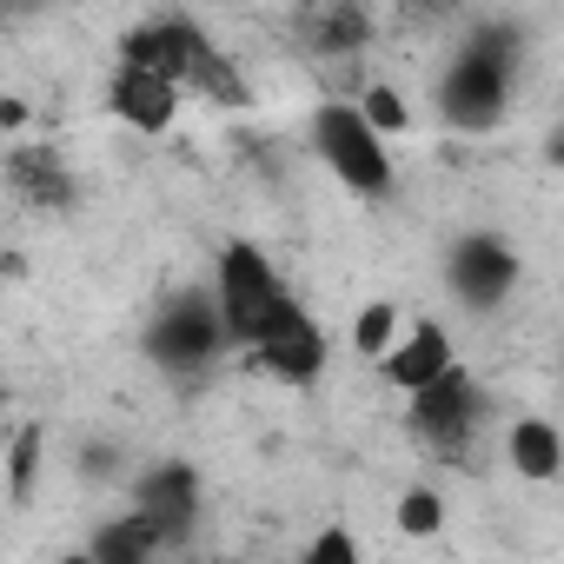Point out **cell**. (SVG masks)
<instances>
[{"instance_id": "5", "label": "cell", "mask_w": 564, "mask_h": 564, "mask_svg": "<svg viewBox=\"0 0 564 564\" xmlns=\"http://www.w3.org/2000/svg\"><path fill=\"white\" fill-rule=\"evenodd\" d=\"M140 346H147V359H153L160 372H206V366L226 352L213 293H206V286H173V293L153 306Z\"/></svg>"}, {"instance_id": "18", "label": "cell", "mask_w": 564, "mask_h": 564, "mask_svg": "<svg viewBox=\"0 0 564 564\" xmlns=\"http://www.w3.org/2000/svg\"><path fill=\"white\" fill-rule=\"evenodd\" d=\"M300 564H366V551H359V538H352L346 524H319V531L306 538Z\"/></svg>"}, {"instance_id": "22", "label": "cell", "mask_w": 564, "mask_h": 564, "mask_svg": "<svg viewBox=\"0 0 564 564\" xmlns=\"http://www.w3.org/2000/svg\"><path fill=\"white\" fill-rule=\"evenodd\" d=\"M54 564H94V557H87V551H67V557H54Z\"/></svg>"}, {"instance_id": "17", "label": "cell", "mask_w": 564, "mask_h": 564, "mask_svg": "<svg viewBox=\"0 0 564 564\" xmlns=\"http://www.w3.org/2000/svg\"><path fill=\"white\" fill-rule=\"evenodd\" d=\"M399 326H405V313H399L392 300H366V306L352 313V352L379 366V359H386V346L399 339Z\"/></svg>"}, {"instance_id": "7", "label": "cell", "mask_w": 564, "mask_h": 564, "mask_svg": "<svg viewBox=\"0 0 564 564\" xmlns=\"http://www.w3.org/2000/svg\"><path fill=\"white\" fill-rule=\"evenodd\" d=\"M127 511L153 531V544L166 551V544H180L193 524H199V471L186 465V458H160V465H147V471H133V485H127Z\"/></svg>"}, {"instance_id": "19", "label": "cell", "mask_w": 564, "mask_h": 564, "mask_svg": "<svg viewBox=\"0 0 564 564\" xmlns=\"http://www.w3.org/2000/svg\"><path fill=\"white\" fill-rule=\"evenodd\" d=\"M87 471H94V485H107V478L120 471V452H113V445H87V452H80V478H87Z\"/></svg>"}, {"instance_id": "14", "label": "cell", "mask_w": 564, "mask_h": 564, "mask_svg": "<svg viewBox=\"0 0 564 564\" xmlns=\"http://www.w3.org/2000/svg\"><path fill=\"white\" fill-rule=\"evenodd\" d=\"M300 34L319 47V54H359L372 41V14L366 8H319L300 21Z\"/></svg>"}, {"instance_id": "9", "label": "cell", "mask_w": 564, "mask_h": 564, "mask_svg": "<svg viewBox=\"0 0 564 564\" xmlns=\"http://www.w3.org/2000/svg\"><path fill=\"white\" fill-rule=\"evenodd\" d=\"M458 366V346H452V333L438 326V319H405L399 326V339L386 346V359H379V379L392 386V392H425L438 372H452Z\"/></svg>"}, {"instance_id": "8", "label": "cell", "mask_w": 564, "mask_h": 564, "mask_svg": "<svg viewBox=\"0 0 564 564\" xmlns=\"http://www.w3.org/2000/svg\"><path fill=\"white\" fill-rule=\"evenodd\" d=\"M252 366H259L265 379H279V386H319L326 366H333V339H326V326L293 300L286 313H279V319L259 333Z\"/></svg>"}, {"instance_id": "10", "label": "cell", "mask_w": 564, "mask_h": 564, "mask_svg": "<svg viewBox=\"0 0 564 564\" xmlns=\"http://www.w3.org/2000/svg\"><path fill=\"white\" fill-rule=\"evenodd\" d=\"M180 107H186V94H180L166 74L113 67V80H107V113H113L120 127H133V133H166V127L180 120Z\"/></svg>"}, {"instance_id": "21", "label": "cell", "mask_w": 564, "mask_h": 564, "mask_svg": "<svg viewBox=\"0 0 564 564\" xmlns=\"http://www.w3.org/2000/svg\"><path fill=\"white\" fill-rule=\"evenodd\" d=\"M8 432H14V425H8V386H0V445H8Z\"/></svg>"}, {"instance_id": "20", "label": "cell", "mask_w": 564, "mask_h": 564, "mask_svg": "<svg viewBox=\"0 0 564 564\" xmlns=\"http://www.w3.org/2000/svg\"><path fill=\"white\" fill-rule=\"evenodd\" d=\"M0 127H28V107L21 100H0Z\"/></svg>"}, {"instance_id": "15", "label": "cell", "mask_w": 564, "mask_h": 564, "mask_svg": "<svg viewBox=\"0 0 564 564\" xmlns=\"http://www.w3.org/2000/svg\"><path fill=\"white\" fill-rule=\"evenodd\" d=\"M352 113H359V120H366L386 147H392L399 133H412V100H405L392 80H366V87L352 94Z\"/></svg>"}, {"instance_id": "1", "label": "cell", "mask_w": 564, "mask_h": 564, "mask_svg": "<svg viewBox=\"0 0 564 564\" xmlns=\"http://www.w3.org/2000/svg\"><path fill=\"white\" fill-rule=\"evenodd\" d=\"M213 313H219V333H226V352H252L259 333L293 306L286 279H279L272 252L252 246V239H226L219 246V265H213Z\"/></svg>"}, {"instance_id": "3", "label": "cell", "mask_w": 564, "mask_h": 564, "mask_svg": "<svg viewBox=\"0 0 564 564\" xmlns=\"http://www.w3.org/2000/svg\"><path fill=\"white\" fill-rule=\"evenodd\" d=\"M306 140H313V160H319L352 199H386V193H392V180H399L392 147L352 113V100H319Z\"/></svg>"}, {"instance_id": "11", "label": "cell", "mask_w": 564, "mask_h": 564, "mask_svg": "<svg viewBox=\"0 0 564 564\" xmlns=\"http://www.w3.org/2000/svg\"><path fill=\"white\" fill-rule=\"evenodd\" d=\"M8 186L34 206V213H67L80 199V180L74 166L54 153V147H14L8 153Z\"/></svg>"}, {"instance_id": "4", "label": "cell", "mask_w": 564, "mask_h": 564, "mask_svg": "<svg viewBox=\"0 0 564 564\" xmlns=\"http://www.w3.org/2000/svg\"><path fill=\"white\" fill-rule=\"evenodd\" d=\"M405 425H412V438H419L425 452L465 458V452L478 445V432L491 425V392H485V379L458 359L452 372H438L425 392L405 399Z\"/></svg>"}, {"instance_id": "6", "label": "cell", "mask_w": 564, "mask_h": 564, "mask_svg": "<svg viewBox=\"0 0 564 564\" xmlns=\"http://www.w3.org/2000/svg\"><path fill=\"white\" fill-rule=\"evenodd\" d=\"M518 246L505 232H458L452 252H445V286L465 313H498L511 293H518Z\"/></svg>"}, {"instance_id": "2", "label": "cell", "mask_w": 564, "mask_h": 564, "mask_svg": "<svg viewBox=\"0 0 564 564\" xmlns=\"http://www.w3.org/2000/svg\"><path fill=\"white\" fill-rule=\"evenodd\" d=\"M511 80H518L511 34H505V28H485L465 54H452L445 80H438L445 127H458V133H491V127L511 113Z\"/></svg>"}, {"instance_id": "16", "label": "cell", "mask_w": 564, "mask_h": 564, "mask_svg": "<svg viewBox=\"0 0 564 564\" xmlns=\"http://www.w3.org/2000/svg\"><path fill=\"white\" fill-rule=\"evenodd\" d=\"M392 524L412 538V544H432L445 531V491L438 485H405L399 505H392Z\"/></svg>"}, {"instance_id": "13", "label": "cell", "mask_w": 564, "mask_h": 564, "mask_svg": "<svg viewBox=\"0 0 564 564\" xmlns=\"http://www.w3.org/2000/svg\"><path fill=\"white\" fill-rule=\"evenodd\" d=\"M41 471H47V425L34 419V425H14V432H8V445H0V491H8V505H14V511H28V505H34Z\"/></svg>"}, {"instance_id": "12", "label": "cell", "mask_w": 564, "mask_h": 564, "mask_svg": "<svg viewBox=\"0 0 564 564\" xmlns=\"http://www.w3.org/2000/svg\"><path fill=\"white\" fill-rule=\"evenodd\" d=\"M505 458H511V471L524 485H551L564 471V432L544 412H524V419L505 425Z\"/></svg>"}]
</instances>
